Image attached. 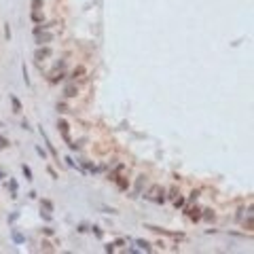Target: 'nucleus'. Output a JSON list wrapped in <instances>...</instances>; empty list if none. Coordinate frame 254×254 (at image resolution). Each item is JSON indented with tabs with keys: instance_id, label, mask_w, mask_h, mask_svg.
Segmentation results:
<instances>
[{
	"instance_id": "obj_1",
	"label": "nucleus",
	"mask_w": 254,
	"mask_h": 254,
	"mask_svg": "<svg viewBox=\"0 0 254 254\" xmlns=\"http://www.w3.org/2000/svg\"><path fill=\"white\" fill-rule=\"evenodd\" d=\"M163 193H165V190H163V186L161 184H155V186H150L148 190H146V199H150V201H157V203H163L165 201V197H163Z\"/></svg>"
},
{
	"instance_id": "obj_2",
	"label": "nucleus",
	"mask_w": 254,
	"mask_h": 254,
	"mask_svg": "<svg viewBox=\"0 0 254 254\" xmlns=\"http://www.w3.org/2000/svg\"><path fill=\"white\" fill-rule=\"evenodd\" d=\"M57 129L61 131L64 140H66V142L70 144V131H68V123H66V121H59V123H57Z\"/></svg>"
},
{
	"instance_id": "obj_3",
	"label": "nucleus",
	"mask_w": 254,
	"mask_h": 254,
	"mask_svg": "<svg viewBox=\"0 0 254 254\" xmlns=\"http://www.w3.org/2000/svg\"><path fill=\"white\" fill-rule=\"evenodd\" d=\"M34 57H36V59H47V57H51V49H49V47H44V49H36Z\"/></svg>"
},
{
	"instance_id": "obj_4",
	"label": "nucleus",
	"mask_w": 254,
	"mask_h": 254,
	"mask_svg": "<svg viewBox=\"0 0 254 254\" xmlns=\"http://www.w3.org/2000/svg\"><path fill=\"white\" fill-rule=\"evenodd\" d=\"M64 93H66V97H74V95L78 93V87H76L74 83H70V85H66V89H64Z\"/></svg>"
},
{
	"instance_id": "obj_5",
	"label": "nucleus",
	"mask_w": 254,
	"mask_h": 254,
	"mask_svg": "<svg viewBox=\"0 0 254 254\" xmlns=\"http://www.w3.org/2000/svg\"><path fill=\"white\" fill-rule=\"evenodd\" d=\"M11 104H13V112H15V114H19V112L23 110V108H21V102H19L15 95H11Z\"/></svg>"
},
{
	"instance_id": "obj_6",
	"label": "nucleus",
	"mask_w": 254,
	"mask_h": 254,
	"mask_svg": "<svg viewBox=\"0 0 254 254\" xmlns=\"http://www.w3.org/2000/svg\"><path fill=\"white\" fill-rule=\"evenodd\" d=\"M38 36V44H42V42H49V40H53V34H36Z\"/></svg>"
},
{
	"instance_id": "obj_7",
	"label": "nucleus",
	"mask_w": 254,
	"mask_h": 254,
	"mask_svg": "<svg viewBox=\"0 0 254 254\" xmlns=\"http://www.w3.org/2000/svg\"><path fill=\"white\" fill-rule=\"evenodd\" d=\"M64 78V72L59 70V72H53V74L49 76V80H51V83H57V80H61Z\"/></svg>"
},
{
	"instance_id": "obj_8",
	"label": "nucleus",
	"mask_w": 254,
	"mask_h": 254,
	"mask_svg": "<svg viewBox=\"0 0 254 254\" xmlns=\"http://www.w3.org/2000/svg\"><path fill=\"white\" fill-rule=\"evenodd\" d=\"M201 210H199V207H195V210H190V218L193 220H201V214H199Z\"/></svg>"
},
{
	"instance_id": "obj_9",
	"label": "nucleus",
	"mask_w": 254,
	"mask_h": 254,
	"mask_svg": "<svg viewBox=\"0 0 254 254\" xmlns=\"http://www.w3.org/2000/svg\"><path fill=\"white\" fill-rule=\"evenodd\" d=\"M40 207H44L47 212H51V210H53V203H51V201H47V199H42V201H40Z\"/></svg>"
},
{
	"instance_id": "obj_10",
	"label": "nucleus",
	"mask_w": 254,
	"mask_h": 254,
	"mask_svg": "<svg viewBox=\"0 0 254 254\" xmlns=\"http://www.w3.org/2000/svg\"><path fill=\"white\" fill-rule=\"evenodd\" d=\"M42 8V0H32V11H40Z\"/></svg>"
},
{
	"instance_id": "obj_11",
	"label": "nucleus",
	"mask_w": 254,
	"mask_h": 254,
	"mask_svg": "<svg viewBox=\"0 0 254 254\" xmlns=\"http://www.w3.org/2000/svg\"><path fill=\"white\" fill-rule=\"evenodd\" d=\"M138 246H140L142 250H146V252H150V243H148V241H142V239H138Z\"/></svg>"
},
{
	"instance_id": "obj_12",
	"label": "nucleus",
	"mask_w": 254,
	"mask_h": 254,
	"mask_svg": "<svg viewBox=\"0 0 254 254\" xmlns=\"http://www.w3.org/2000/svg\"><path fill=\"white\" fill-rule=\"evenodd\" d=\"M23 174H25V180H32V169L28 165H23Z\"/></svg>"
},
{
	"instance_id": "obj_13",
	"label": "nucleus",
	"mask_w": 254,
	"mask_h": 254,
	"mask_svg": "<svg viewBox=\"0 0 254 254\" xmlns=\"http://www.w3.org/2000/svg\"><path fill=\"white\" fill-rule=\"evenodd\" d=\"M203 212H205V214H203L205 220H214V212H212V210H203Z\"/></svg>"
},
{
	"instance_id": "obj_14",
	"label": "nucleus",
	"mask_w": 254,
	"mask_h": 254,
	"mask_svg": "<svg viewBox=\"0 0 254 254\" xmlns=\"http://www.w3.org/2000/svg\"><path fill=\"white\" fill-rule=\"evenodd\" d=\"M32 19H34V21H42V15H40L38 11H32Z\"/></svg>"
},
{
	"instance_id": "obj_15",
	"label": "nucleus",
	"mask_w": 254,
	"mask_h": 254,
	"mask_svg": "<svg viewBox=\"0 0 254 254\" xmlns=\"http://www.w3.org/2000/svg\"><path fill=\"white\" fill-rule=\"evenodd\" d=\"M174 205H176V207H182V205H184V199H182V197H176V199H174Z\"/></svg>"
},
{
	"instance_id": "obj_16",
	"label": "nucleus",
	"mask_w": 254,
	"mask_h": 254,
	"mask_svg": "<svg viewBox=\"0 0 254 254\" xmlns=\"http://www.w3.org/2000/svg\"><path fill=\"white\" fill-rule=\"evenodd\" d=\"M83 72H85V68H80V66H78V68H76L74 72H72V76L76 78V76H80V74H83Z\"/></svg>"
},
{
	"instance_id": "obj_17",
	"label": "nucleus",
	"mask_w": 254,
	"mask_h": 254,
	"mask_svg": "<svg viewBox=\"0 0 254 254\" xmlns=\"http://www.w3.org/2000/svg\"><path fill=\"white\" fill-rule=\"evenodd\" d=\"M36 152H38V155H40V157H42V159H44V157H47V152H44V150H42V148H40V146H36Z\"/></svg>"
},
{
	"instance_id": "obj_18",
	"label": "nucleus",
	"mask_w": 254,
	"mask_h": 254,
	"mask_svg": "<svg viewBox=\"0 0 254 254\" xmlns=\"http://www.w3.org/2000/svg\"><path fill=\"white\" fill-rule=\"evenodd\" d=\"M13 239H15L17 243H21V241H23V237H21V235H19V233H15V235H13Z\"/></svg>"
},
{
	"instance_id": "obj_19",
	"label": "nucleus",
	"mask_w": 254,
	"mask_h": 254,
	"mask_svg": "<svg viewBox=\"0 0 254 254\" xmlns=\"http://www.w3.org/2000/svg\"><path fill=\"white\" fill-rule=\"evenodd\" d=\"M57 110H59V112H68V108L64 106V104H57Z\"/></svg>"
},
{
	"instance_id": "obj_20",
	"label": "nucleus",
	"mask_w": 254,
	"mask_h": 254,
	"mask_svg": "<svg viewBox=\"0 0 254 254\" xmlns=\"http://www.w3.org/2000/svg\"><path fill=\"white\" fill-rule=\"evenodd\" d=\"M176 193H178V190H176V188H171V190H169V197H171V199H176V197H178Z\"/></svg>"
},
{
	"instance_id": "obj_21",
	"label": "nucleus",
	"mask_w": 254,
	"mask_h": 254,
	"mask_svg": "<svg viewBox=\"0 0 254 254\" xmlns=\"http://www.w3.org/2000/svg\"><path fill=\"white\" fill-rule=\"evenodd\" d=\"M42 246H44V250H49V252L53 250V248H51V243H49V241H42Z\"/></svg>"
},
{
	"instance_id": "obj_22",
	"label": "nucleus",
	"mask_w": 254,
	"mask_h": 254,
	"mask_svg": "<svg viewBox=\"0 0 254 254\" xmlns=\"http://www.w3.org/2000/svg\"><path fill=\"white\" fill-rule=\"evenodd\" d=\"M8 144V140H4V138H0V146H6Z\"/></svg>"
}]
</instances>
